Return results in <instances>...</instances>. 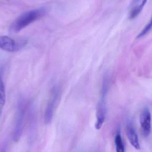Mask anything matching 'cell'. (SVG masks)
Segmentation results:
<instances>
[{
    "label": "cell",
    "instance_id": "1",
    "mask_svg": "<svg viewBox=\"0 0 152 152\" xmlns=\"http://www.w3.org/2000/svg\"><path fill=\"white\" fill-rule=\"evenodd\" d=\"M47 12V9L45 7H41L26 12L12 22L10 30L13 33L20 32L29 24L44 16Z\"/></svg>",
    "mask_w": 152,
    "mask_h": 152
},
{
    "label": "cell",
    "instance_id": "2",
    "mask_svg": "<svg viewBox=\"0 0 152 152\" xmlns=\"http://www.w3.org/2000/svg\"><path fill=\"white\" fill-rule=\"evenodd\" d=\"M108 79L105 76L103 80L102 95L98 102L96 109V121L95 128L100 129L102 126L105 120L106 113V95L108 92Z\"/></svg>",
    "mask_w": 152,
    "mask_h": 152
},
{
    "label": "cell",
    "instance_id": "3",
    "mask_svg": "<svg viewBox=\"0 0 152 152\" xmlns=\"http://www.w3.org/2000/svg\"><path fill=\"white\" fill-rule=\"evenodd\" d=\"M27 43V40L22 39L19 42L6 36H0V49L10 52L18 51L23 48Z\"/></svg>",
    "mask_w": 152,
    "mask_h": 152
},
{
    "label": "cell",
    "instance_id": "4",
    "mask_svg": "<svg viewBox=\"0 0 152 152\" xmlns=\"http://www.w3.org/2000/svg\"><path fill=\"white\" fill-rule=\"evenodd\" d=\"M140 125L145 136H148L151 130V115L148 108H145L141 113Z\"/></svg>",
    "mask_w": 152,
    "mask_h": 152
},
{
    "label": "cell",
    "instance_id": "5",
    "mask_svg": "<svg viewBox=\"0 0 152 152\" xmlns=\"http://www.w3.org/2000/svg\"><path fill=\"white\" fill-rule=\"evenodd\" d=\"M24 119H25V109L22 106V104L19 106L18 113V118L16 122V126L13 133V139L14 142H17L19 141L24 126Z\"/></svg>",
    "mask_w": 152,
    "mask_h": 152
},
{
    "label": "cell",
    "instance_id": "6",
    "mask_svg": "<svg viewBox=\"0 0 152 152\" xmlns=\"http://www.w3.org/2000/svg\"><path fill=\"white\" fill-rule=\"evenodd\" d=\"M58 91L56 90L53 91L51 98L50 99L46 107L45 114V122L46 125H49L51 122L53 117L54 106L58 98Z\"/></svg>",
    "mask_w": 152,
    "mask_h": 152
},
{
    "label": "cell",
    "instance_id": "7",
    "mask_svg": "<svg viewBox=\"0 0 152 152\" xmlns=\"http://www.w3.org/2000/svg\"><path fill=\"white\" fill-rule=\"evenodd\" d=\"M147 0H133L129 11V18L131 19L136 18L142 10Z\"/></svg>",
    "mask_w": 152,
    "mask_h": 152
},
{
    "label": "cell",
    "instance_id": "8",
    "mask_svg": "<svg viewBox=\"0 0 152 152\" xmlns=\"http://www.w3.org/2000/svg\"><path fill=\"white\" fill-rule=\"evenodd\" d=\"M126 134L128 139L131 145L137 150H140V146L138 137L134 129L131 126H128L127 127Z\"/></svg>",
    "mask_w": 152,
    "mask_h": 152
},
{
    "label": "cell",
    "instance_id": "9",
    "mask_svg": "<svg viewBox=\"0 0 152 152\" xmlns=\"http://www.w3.org/2000/svg\"><path fill=\"white\" fill-rule=\"evenodd\" d=\"M0 70V113L2 110L5 103V87L2 78V71Z\"/></svg>",
    "mask_w": 152,
    "mask_h": 152
},
{
    "label": "cell",
    "instance_id": "10",
    "mask_svg": "<svg viewBox=\"0 0 152 152\" xmlns=\"http://www.w3.org/2000/svg\"><path fill=\"white\" fill-rule=\"evenodd\" d=\"M115 144L116 151L118 152H124L125 151L124 145L122 142L121 135L120 133H118L115 138Z\"/></svg>",
    "mask_w": 152,
    "mask_h": 152
},
{
    "label": "cell",
    "instance_id": "11",
    "mask_svg": "<svg viewBox=\"0 0 152 152\" xmlns=\"http://www.w3.org/2000/svg\"><path fill=\"white\" fill-rule=\"evenodd\" d=\"M152 28V17L151 20L149 21L147 25L145 27L143 30L139 33V35H137V38H139L143 37L145 35L148 34V32H150V30Z\"/></svg>",
    "mask_w": 152,
    "mask_h": 152
}]
</instances>
